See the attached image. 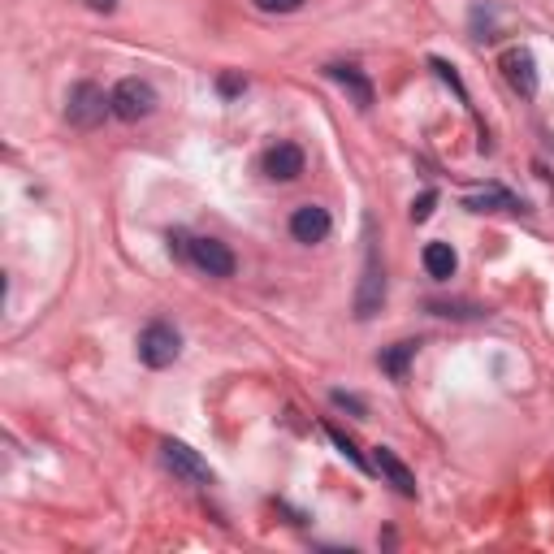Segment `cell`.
Listing matches in <instances>:
<instances>
[{
    "label": "cell",
    "mask_w": 554,
    "mask_h": 554,
    "mask_svg": "<svg viewBox=\"0 0 554 554\" xmlns=\"http://www.w3.org/2000/svg\"><path fill=\"white\" fill-rule=\"evenodd\" d=\"M156 109V87L148 78H122V83L113 87V113L122 117V122H139V117H148Z\"/></svg>",
    "instance_id": "3"
},
{
    "label": "cell",
    "mask_w": 554,
    "mask_h": 554,
    "mask_svg": "<svg viewBox=\"0 0 554 554\" xmlns=\"http://www.w3.org/2000/svg\"><path fill=\"white\" fill-rule=\"evenodd\" d=\"M381 303H386V269H381L377 247H368L364 277H360V290H355V316H360V321H368V316L381 312Z\"/></svg>",
    "instance_id": "4"
},
{
    "label": "cell",
    "mask_w": 554,
    "mask_h": 554,
    "mask_svg": "<svg viewBox=\"0 0 554 554\" xmlns=\"http://www.w3.org/2000/svg\"><path fill=\"white\" fill-rule=\"evenodd\" d=\"M182 355V334L169 321H152L139 334V360L148 368H169Z\"/></svg>",
    "instance_id": "2"
},
{
    "label": "cell",
    "mask_w": 554,
    "mask_h": 554,
    "mask_svg": "<svg viewBox=\"0 0 554 554\" xmlns=\"http://www.w3.org/2000/svg\"><path fill=\"white\" fill-rule=\"evenodd\" d=\"M325 74L334 78L342 91H347L351 104H360V109L373 104V83H368V74L360 70V65H325Z\"/></svg>",
    "instance_id": "11"
},
{
    "label": "cell",
    "mask_w": 554,
    "mask_h": 554,
    "mask_svg": "<svg viewBox=\"0 0 554 554\" xmlns=\"http://www.w3.org/2000/svg\"><path fill=\"white\" fill-rule=\"evenodd\" d=\"M468 213H494V208H507V213H524V200H516L507 187H485L477 195H468L464 200Z\"/></svg>",
    "instance_id": "12"
},
{
    "label": "cell",
    "mask_w": 554,
    "mask_h": 554,
    "mask_svg": "<svg viewBox=\"0 0 554 554\" xmlns=\"http://www.w3.org/2000/svg\"><path fill=\"white\" fill-rule=\"evenodd\" d=\"M429 65H433V70H438V78H442V83H451V87L459 91V100H468V91H464V83H459V74H455V65H451V61H442V57H433Z\"/></svg>",
    "instance_id": "17"
},
{
    "label": "cell",
    "mask_w": 554,
    "mask_h": 554,
    "mask_svg": "<svg viewBox=\"0 0 554 554\" xmlns=\"http://www.w3.org/2000/svg\"><path fill=\"white\" fill-rule=\"evenodd\" d=\"M113 113V96H104V87L96 83H74L70 100H65V122L78 130H96L104 117Z\"/></svg>",
    "instance_id": "1"
},
{
    "label": "cell",
    "mask_w": 554,
    "mask_h": 554,
    "mask_svg": "<svg viewBox=\"0 0 554 554\" xmlns=\"http://www.w3.org/2000/svg\"><path fill=\"white\" fill-rule=\"evenodd\" d=\"M87 5L96 9V13H113V9H117V0H87Z\"/></svg>",
    "instance_id": "22"
},
{
    "label": "cell",
    "mask_w": 554,
    "mask_h": 554,
    "mask_svg": "<svg viewBox=\"0 0 554 554\" xmlns=\"http://www.w3.org/2000/svg\"><path fill=\"white\" fill-rule=\"evenodd\" d=\"M420 260H425L429 277H438V282H451L455 269H459V256H455V247H451V243H429Z\"/></svg>",
    "instance_id": "13"
},
{
    "label": "cell",
    "mask_w": 554,
    "mask_h": 554,
    "mask_svg": "<svg viewBox=\"0 0 554 554\" xmlns=\"http://www.w3.org/2000/svg\"><path fill=\"white\" fill-rule=\"evenodd\" d=\"M191 265L204 269L208 277H234L239 269V260L221 239H191Z\"/></svg>",
    "instance_id": "6"
},
{
    "label": "cell",
    "mask_w": 554,
    "mask_h": 554,
    "mask_svg": "<svg viewBox=\"0 0 554 554\" xmlns=\"http://www.w3.org/2000/svg\"><path fill=\"white\" fill-rule=\"evenodd\" d=\"M329 226H334V221H329V213L321 204H303V208H295V213H290V234H295V243H325L329 239Z\"/></svg>",
    "instance_id": "8"
},
{
    "label": "cell",
    "mask_w": 554,
    "mask_h": 554,
    "mask_svg": "<svg viewBox=\"0 0 554 554\" xmlns=\"http://www.w3.org/2000/svg\"><path fill=\"white\" fill-rule=\"evenodd\" d=\"M329 399H334L338 407H347L351 416H368V407H364V399H355V394H347V390H334L329 394Z\"/></svg>",
    "instance_id": "19"
},
{
    "label": "cell",
    "mask_w": 554,
    "mask_h": 554,
    "mask_svg": "<svg viewBox=\"0 0 554 554\" xmlns=\"http://www.w3.org/2000/svg\"><path fill=\"white\" fill-rule=\"evenodd\" d=\"M416 347H420V342L407 338V342H394L390 351H381V355H377L381 373H390L394 381H403V377H407V364H412V355H416Z\"/></svg>",
    "instance_id": "14"
},
{
    "label": "cell",
    "mask_w": 554,
    "mask_h": 554,
    "mask_svg": "<svg viewBox=\"0 0 554 554\" xmlns=\"http://www.w3.org/2000/svg\"><path fill=\"white\" fill-rule=\"evenodd\" d=\"M161 459H165V468L174 472L178 481H187V485H213V468L200 459V451H191L187 442H161Z\"/></svg>",
    "instance_id": "5"
},
{
    "label": "cell",
    "mask_w": 554,
    "mask_h": 554,
    "mask_svg": "<svg viewBox=\"0 0 554 554\" xmlns=\"http://www.w3.org/2000/svg\"><path fill=\"white\" fill-rule=\"evenodd\" d=\"M303 174V148L299 143H273L265 152V178L273 182H295Z\"/></svg>",
    "instance_id": "9"
},
{
    "label": "cell",
    "mask_w": 554,
    "mask_h": 554,
    "mask_svg": "<svg viewBox=\"0 0 554 554\" xmlns=\"http://www.w3.org/2000/svg\"><path fill=\"white\" fill-rule=\"evenodd\" d=\"M221 96H239V91H243V78L239 74H221Z\"/></svg>",
    "instance_id": "21"
},
{
    "label": "cell",
    "mask_w": 554,
    "mask_h": 554,
    "mask_svg": "<svg viewBox=\"0 0 554 554\" xmlns=\"http://www.w3.org/2000/svg\"><path fill=\"white\" fill-rule=\"evenodd\" d=\"M325 433H329V442H334V446H338V451H342V455H347V459H351V464H355V468H360V472H373V459H364L360 451H355V442H351V438H342V433H338L334 425H325Z\"/></svg>",
    "instance_id": "15"
},
{
    "label": "cell",
    "mask_w": 554,
    "mask_h": 554,
    "mask_svg": "<svg viewBox=\"0 0 554 554\" xmlns=\"http://www.w3.org/2000/svg\"><path fill=\"white\" fill-rule=\"evenodd\" d=\"M373 472H381V477H386L403 498H416V477H412V468H407L403 459L390 451V446H377V451H373Z\"/></svg>",
    "instance_id": "10"
},
{
    "label": "cell",
    "mask_w": 554,
    "mask_h": 554,
    "mask_svg": "<svg viewBox=\"0 0 554 554\" xmlns=\"http://www.w3.org/2000/svg\"><path fill=\"white\" fill-rule=\"evenodd\" d=\"M433 204H438V191H425V195H420V200L412 204V221H429Z\"/></svg>",
    "instance_id": "20"
},
{
    "label": "cell",
    "mask_w": 554,
    "mask_h": 554,
    "mask_svg": "<svg viewBox=\"0 0 554 554\" xmlns=\"http://www.w3.org/2000/svg\"><path fill=\"white\" fill-rule=\"evenodd\" d=\"M429 312H438V316H485V308H472V303H438V299L429 303Z\"/></svg>",
    "instance_id": "16"
},
{
    "label": "cell",
    "mask_w": 554,
    "mask_h": 554,
    "mask_svg": "<svg viewBox=\"0 0 554 554\" xmlns=\"http://www.w3.org/2000/svg\"><path fill=\"white\" fill-rule=\"evenodd\" d=\"M503 74H507V83L516 87L524 100L537 96V61H533L529 48H507L503 52Z\"/></svg>",
    "instance_id": "7"
},
{
    "label": "cell",
    "mask_w": 554,
    "mask_h": 554,
    "mask_svg": "<svg viewBox=\"0 0 554 554\" xmlns=\"http://www.w3.org/2000/svg\"><path fill=\"white\" fill-rule=\"evenodd\" d=\"M252 5L260 13H295V9H303V0H252Z\"/></svg>",
    "instance_id": "18"
}]
</instances>
